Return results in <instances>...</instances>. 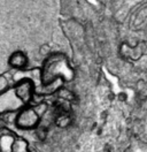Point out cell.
Wrapping results in <instances>:
<instances>
[{
    "label": "cell",
    "instance_id": "obj_2",
    "mask_svg": "<svg viewBox=\"0 0 147 152\" xmlns=\"http://www.w3.org/2000/svg\"><path fill=\"white\" fill-rule=\"evenodd\" d=\"M41 115L35 106H25L17 112L15 118L16 127L22 130H31L36 129L40 124Z\"/></svg>",
    "mask_w": 147,
    "mask_h": 152
},
{
    "label": "cell",
    "instance_id": "obj_6",
    "mask_svg": "<svg viewBox=\"0 0 147 152\" xmlns=\"http://www.w3.org/2000/svg\"><path fill=\"white\" fill-rule=\"evenodd\" d=\"M28 57L27 54L22 51H15L10 54V57L8 59V64L9 66L14 69H17V70H23L25 69V67L28 66Z\"/></svg>",
    "mask_w": 147,
    "mask_h": 152
},
{
    "label": "cell",
    "instance_id": "obj_7",
    "mask_svg": "<svg viewBox=\"0 0 147 152\" xmlns=\"http://www.w3.org/2000/svg\"><path fill=\"white\" fill-rule=\"evenodd\" d=\"M119 53L122 54V57L127 58V59H131V60H138L139 58L144 54V48H141L140 45L137 46H131L127 43L122 44Z\"/></svg>",
    "mask_w": 147,
    "mask_h": 152
},
{
    "label": "cell",
    "instance_id": "obj_8",
    "mask_svg": "<svg viewBox=\"0 0 147 152\" xmlns=\"http://www.w3.org/2000/svg\"><path fill=\"white\" fill-rule=\"evenodd\" d=\"M53 122L56 127L64 129V128H68L71 122H73V118H71V113H61V114H56L54 116V120Z\"/></svg>",
    "mask_w": 147,
    "mask_h": 152
},
{
    "label": "cell",
    "instance_id": "obj_5",
    "mask_svg": "<svg viewBox=\"0 0 147 152\" xmlns=\"http://www.w3.org/2000/svg\"><path fill=\"white\" fill-rule=\"evenodd\" d=\"M18 136L7 128L0 129V152H12Z\"/></svg>",
    "mask_w": 147,
    "mask_h": 152
},
{
    "label": "cell",
    "instance_id": "obj_1",
    "mask_svg": "<svg viewBox=\"0 0 147 152\" xmlns=\"http://www.w3.org/2000/svg\"><path fill=\"white\" fill-rule=\"evenodd\" d=\"M40 84H51L57 80L63 83L71 82L75 78V70L63 53H51L46 57L41 68L39 69Z\"/></svg>",
    "mask_w": 147,
    "mask_h": 152
},
{
    "label": "cell",
    "instance_id": "obj_3",
    "mask_svg": "<svg viewBox=\"0 0 147 152\" xmlns=\"http://www.w3.org/2000/svg\"><path fill=\"white\" fill-rule=\"evenodd\" d=\"M25 105L22 103L13 86L0 94V115L10 113H17Z\"/></svg>",
    "mask_w": 147,
    "mask_h": 152
},
{
    "label": "cell",
    "instance_id": "obj_4",
    "mask_svg": "<svg viewBox=\"0 0 147 152\" xmlns=\"http://www.w3.org/2000/svg\"><path fill=\"white\" fill-rule=\"evenodd\" d=\"M17 97L22 100V103L28 106L30 105L33 96H35V83L30 78H21L16 81V83L13 86Z\"/></svg>",
    "mask_w": 147,
    "mask_h": 152
},
{
    "label": "cell",
    "instance_id": "obj_9",
    "mask_svg": "<svg viewBox=\"0 0 147 152\" xmlns=\"http://www.w3.org/2000/svg\"><path fill=\"white\" fill-rule=\"evenodd\" d=\"M10 82H12V75L9 73H4L0 75V94L6 91L8 88H10Z\"/></svg>",
    "mask_w": 147,
    "mask_h": 152
}]
</instances>
